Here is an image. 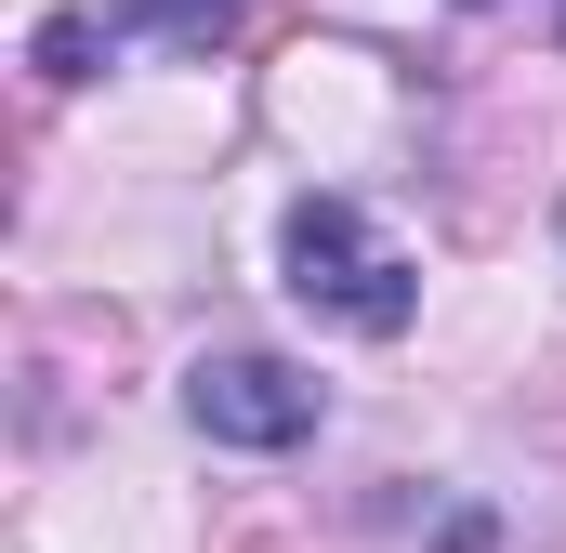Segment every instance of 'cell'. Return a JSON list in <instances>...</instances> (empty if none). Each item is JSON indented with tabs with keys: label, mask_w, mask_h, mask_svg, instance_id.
Returning a JSON list of instances; mask_svg holds the SVG:
<instances>
[{
	"label": "cell",
	"mask_w": 566,
	"mask_h": 553,
	"mask_svg": "<svg viewBox=\"0 0 566 553\" xmlns=\"http://www.w3.org/2000/svg\"><path fill=\"white\" fill-rule=\"evenodd\" d=\"M277 276H290V303L303 316H329V330H356V343H396L409 316H422V264L356 211V198H290V225H277Z\"/></svg>",
	"instance_id": "1"
},
{
	"label": "cell",
	"mask_w": 566,
	"mask_h": 553,
	"mask_svg": "<svg viewBox=\"0 0 566 553\" xmlns=\"http://www.w3.org/2000/svg\"><path fill=\"white\" fill-rule=\"evenodd\" d=\"M185 421L211 435V448H251V461H277V448H303L316 421H329V396H316V369H290V356H198L185 369Z\"/></svg>",
	"instance_id": "2"
},
{
	"label": "cell",
	"mask_w": 566,
	"mask_h": 553,
	"mask_svg": "<svg viewBox=\"0 0 566 553\" xmlns=\"http://www.w3.org/2000/svg\"><path fill=\"white\" fill-rule=\"evenodd\" d=\"M554 40H566V0H554Z\"/></svg>",
	"instance_id": "5"
},
{
	"label": "cell",
	"mask_w": 566,
	"mask_h": 553,
	"mask_svg": "<svg viewBox=\"0 0 566 553\" xmlns=\"http://www.w3.org/2000/svg\"><path fill=\"white\" fill-rule=\"evenodd\" d=\"M238 13H251V0H106V27H119V40H171V53H211Z\"/></svg>",
	"instance_id": "3"
},
{
	"label": "cell",
	"mask_w": 566,
	"mask_h": 553,
	"mask_svg": "<svg viewBox=\"0 0 566 553\" xmlns=\"http://www.w3.org/2000/svg\"><path fill=\"white\" fill-rule=\"evenodd\" d=\"M106 53H119V27H106V13H93V0H80V13H53V27H40V40H27V66H40V80H53V93H66V80H93V66H106Z\"/></svg>",
	"instance_id": "4"
}]
</instances>
